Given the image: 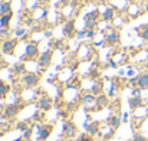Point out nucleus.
Listing matches in <instances>:
<instances>
[{"mask_svg":"<svg viewBox=\"0 0 148 141\" xmlns=\"http://www.w3.org/2000/svg\"><path fill=\"white\" fill-rule=\"evenodd\" d=\"M86 30L88 29H82V30H78L76 32V39H84V38H86Z\"/></svg>","mask_w":148,"mask_h":141,"instance_id":"393cba45","label":"nucleus"},{"mask_svg":"<svg viewBox=\"0 0 148 141\" xmlns=\"http://www.w3.org/2000/svg\"><path fill=\"white\" fill-rule=\"evenodd\" d=\"M38 105H39V108H40L42 111H49L50 108H52V105H53L52 98H49V96H42V98L39 99Z\"/></svg>","mask_w":148,"mask_h":141,"instance_id":"6e6552de","label":"nucleus"},{"mask_svg":"<svg viewBox=\"0 0 148 141\" xmlns=\"http://www.w3.org/2000/svg\"><path fill=\"white\" fill-rule=\"evenodd\" d=\"M16 39H6L3 43H1V52L6 53V55H12L14 52V47H16Z\"/></svg>","mask_w":148,"mask_h":141,"instance_id":"39448f33","label":"nucleus"},{"mask_svg":"<svg viewBox=\"0 0 148 141\" xmlns=\"http://www.w3.org/2000/svg\"><path fill=\"white\" fill-rule=\"evenodd\" d=\"M128 104H130V107H131L132 109H137V108H141V105L144 104V101H143L141 95H140V96H131V98L128 99Z\"/></svg>","mask_w":148,"mask_h":141,"instance_id":"9b49d317","label":"nucleus"},{"mask_svg":"<svg viewBox=\"0 0 148 141\" xmlns=\"http://www.w3.org/2000/svg\"><path fill=\"white\" fill-rule=\"evenodd\" d=\"M12 13V3L10 0H3L0 3V14H7Z\"/></svg>","mask_w":148,"mask_h":141,"instance_id":"4468645a","label":"nucleus"},{"mask_svg":"<svg viewBox=\"0 0 148 141\" xmlns=\"http://www.w3.org/2000/svg\"><path fill=\"white\" fill-rule=\"evenodd\" d=\"M63 35L68 36V38H72L75 35V22L73 20H69L65 23L63 26Z\"/></svg>","mask_w":148,"mask_h":141,"instance_id":"1a4fd4ad","label":"nucleus"},{"mask_svg":"<svg viewBox=\"0 0 148 141\" xmlns=\"http://www.w3.org/2000/svg\"><path fill=\"white\" fill-rule=\"evenodd\" d=\"M9 85L7 84H4L3 81H0V98H4L6 95H7V92H9Z\"/></svg>","mask_w":148,"mask_h":141,"instance_id":"412c9836","label":"nucleus"},{"mask_svg":"<svg viewBox=\"0 0 148 141\" xmlns=\"http://www.w3.org/2000/svg\"><path fill=\"white\" fill-rule=\"evenodd\" d=\"M98 124L97 122H92V124H89L88 127H86V131L89 133V135H95V134H98Z\"/></svg>","mask_w":148,"mask_h":141,"instance_id":"aec40b11","label":"nucleus"},{"mask_svg":"<svg viewBox=\"0 0 148 141\" xmlns=\"http://www.w3.org/2000/svg\"><path fill=\"white\" fill-rule=\"evenodd\" d=\"M141 91H143V89L138 88V87L134 88V89H132V96H140V95H141Z\"/></svg>","mask_w":148,"mask_h":141,"instance_id":"c756f323","label":"nucleus"},{"mask_svg":"<svg viewBox=\"0 0 148 141\" xmlns=\"http://www.w3.org/2000/svg\"><path fill=\"white\" fill-rule=\"evenodd\" d=\"M95 35H97L95 29H88V30H86V38H88V39H92V38H95Z\"/></svg>","mask_w":148,"mask_h":141,"instance_id":"a878e982","label":"nucleus"},{"mask_svg":"<svg viewBox=\"0 0 148 141\" xmlns=\"http://www.w3.org/2000/svg\"><path fill=\"white\" fill-rule=\"evenodd\" d=\"M114 17H115V10H114V7H106V9L103 10V13H102L103 22H112Z\"/></svg>","mask_w":148,"mask_h":141,"instance_id":"f8f14e48","label":"nucleus"},{"mask_svg":"<svg viewBox=\"0 0 148 141\" xmlns=\"http://www.w3.org/2000/svg\"><path fill=\"white\" fill-rule=\"evenodd\" d=\"M17 128H19V130H23V131H26V130H27V125H26L25 122H20V124H17Z\"/></svg>","mask_w":148,"mask_h":141,"instance_id":"2f4dec72","label":"nucleus"},{"mask_svg":"<svg viewBox=\"0 0 148 141\" xmlns=\"http://www.w3.org/2000/svg\"><path fill=\"white\" fill-rule=\"evenodd\" d=\"M22 82H23V85H25L26 88H33V87H36V85L39 84V75H36V74H33V72L26 74V75H23Z\"/></svg>","mask_w":148,"mask_h":141,"instance_id":"f03ea898","label":"nucleus"},{"mask_svg":"<svg viewBox=\"0 0 148 141\" xmlns=\"http://www.w3.org/2000/svg\"><path fill=\"white\" fill-rule=\"evenodd\" d=\"M109 65H111V66H112V68H116V63H115V62H114V61H111V63H109Z\"/></svg>","mask_w":148,"mask_h":141,"instance_id":"c9c22d12","label":"nucleus"},{"mask_svg":"<svg viewBox=\"0 0 148 141\" xmlns=\"http://www.w3.org/2000/svg\"><path fill=\"white\" fill-rule=\"evenodd\" d=\"M78 141H94V140H92V137H89V135H81Z\"/></svg>","mask_w":148,"mask_h":141,"instance_id":"7c9ffc66","label":"nucleus"},{"mask_svg":"<svg viewBox=\"0 0 148 141\" xmlns=\"http://www.w3.org/2000/svg\"><path fill=\"white\" fill-rule=\"evenodd\" d=\"M147 141H148V140H147Z\"/></svg>","mask_w":148,"mask_h":141,"instance_id":"a19ab883","label":"nucleus"},{"mask_svg":"<svg viewBox=\"0 0 148 141\" xmlns=\"http://www.w3.org/2000/svg\"><path fill=\"white\" fill-rule=\"evenodd\" d=\"M52 125H38V135H39V140L45 141L49 138V135L52 134Z\"/></svg>","mask_w":148,"mask_h":141,"instance_id":"423d86ee","label":"nucleus"},{"mask_svg":"<svg viewBox=\"0 0 148 141\" xmlns=\"http://www.w3.org/2000/svg\"><path fill=\"white\" fill-rule=\"evenodd\" d=\"M101 91H102V85H101L99 82H95V84L92 85V88H91V92L94 95H99Z\"/></svg>","mask_w":148,"mask_h":141,"instance_id":"5701e85b","label":"nucleus"},{"mask_svg":"<svg viewBox=\"0 0 148 141\" xmlns=\"http://www.w3.org/2000/svg\"><path fill=\"white\" fill-rule=\"evenodd\" d=\"M25 33H26V29H25V28H22V29H17V30L14 32V35H16V36H23Z\"/></svg>","mask_w":148,"mask_h":141,"instance_id":"cd10ccee","label":"nucleus"},{"mask_svg":"<svg viewBox=\"0 0 148 141\" xmlns=\"http://www.w3.org/2000/svg\"><path fill=\"white\" fill-rule=\"evenodd\" d=\"M141 38L148 42V23L141 26Z\"/></svg>","mask_w":148,"mask_h":141,"instance_id":"b1692460","label":"nucleus"},{"mask_svg":"<svg viewBox=\"0 0 148 141\" xmlns=\"http://www.w3.org/2000/svg\"><path fill=\"white\" fill-rule=\"evenodd\" d=\"M25 71H26V66H25V63H22V62H19V63H16V65L13 66V72H14L16 75H22V74H25Z\"/></svg>","mask_w":148,"mask_h":141,"instance_id":"a211bd4d","label":"nucleus"},{"mask_svg":"<svg viewBox=\"0 0 148 141\" xmlns=\"http://www.w3.org/2000/svg\"><path fill=\"white\" fill-rule=\"evenodd\" d=\"M13 141H23V138H16V140H13Z\"/></svg>","mask_w":148,"mask_h":141,"instance_id":"e433bc0d","label":"nucleus"},{"mask_svg":"<svg viewBox=\"0 0 148 141\" xmlns=\"http://www.w3.org/2000/svg\"><path fill=\"white\" fill-rule=\"evenodd\" d=\"M38 55H39V47H38V45L36 43H29V45H26L25 55L22 56V59H35Z\"/></svg>","mask_w":148,"mask_h":141,"instance_id":"7ed1b4c3","label":"nucleus"},{"mask_svg":"<svg viewBox=\"0 0 148 141\" xmlns=\"http://www.w3.org/2000/svg\"><path fill=\"white\" fill-rule=\"evenodd\" d=\"M63 134L68 137H73L76 134V125L73 122H65L63 124Z\"/></svg>","mask_w":148,"mask_h":141,"instance_id":"9d476101","label":"nucleus"},{"mask_svg":"<svg viewBox=\"0 0 148 141\" xmlns=\"http://www.w3.org/2000/svg\"><path fill=\"white\" fill-rule=\"evenodd\" d=\"M98 17H99V12L95 9L89 13H86L84 16V20H85V29H95L97 25H98Z\"/></svg>","mask_w":148,"mask_h":141,"instance_id":"f257e3e1","label":"nucleus"},{"mask_svg":"<svg viewBox=\"0 0 148 141\" xmlns=\"http://www.w3.org/2000/svg\"><path fill=\"white\" fill-rule=\"evenodd\" d=\"M108 122H109V125H111L112 128H118V127H119V124H121V120H119V117H118V115H114V117H109Z\"/></svg>","mask_w":148,"mask_h":141,"instance_id":"6ab92c4d","label":"nucleus"},{"mask_svg":"<svg viewBox=\"0 0 148 141\" xmlns=\"http://www.w3.org/2000/svg\"><path fill=\"white\" fill-rule=\"evenodd\" d=\"M36 1H39V3H43V1H46V0H36Z\"/></svg>","mask_w":148,"mask_h":141,"instance_id":"4c0bfd02","label":"nucleus"},{"mask_svg":"<svg viewBox=\"0 0 148 141\" xmlns=\"http://www.w3.org/2000/svg\"><path fill=\"white\" fill-rule=\"evenodd\" d=\"M84 102L88 105V104H95L97 102V96L94 94H86L84 95Z\"/></svg>","mask_w":148,"mask_h":141,"instance_id":"4be33fe9","label":"nucleus"},{"mask_svg":"<svg viewBox=\"0 0 148 141\" xmlns=\"http://www.w3.org/2000/svg\"><path fill=\"white\" fill-rule=\"evenodd\" d=\"M17 111H19V105H17V104L7 105V107H6V109H4V115L10 118V117H14V115L17 114Z\"/></svg>","mask_w":148,"mask_h":141,"instance_id":"ddd939ff","label":"nucleus"},{"mask_svg":"<svg viewBox=\"0 0 148 141\" xmlns=\"http://www.w3.org/2000/svg\"><path fill=\"white\" fill-rule=\"evenodd\" d=\"M106 104H108V98H106L105 95H98V96H97V102H95V105H97L98 108H103Z\"/></svg>","mask_w":148,"mask_h":141,"instance_id":"f3484780","label":"nucleus"},{"mask_svg":"<svg viewBox=\"0 0 148 141\" xmlns=\"http://www.w3.org/2000/svg\"><path fill=\"white\" fill-rule=\"evenodd\" d=\"M127 75H128V76H132V75H134V71H132V69H130V71L127 72Z\"/></svg>","mask_w":148,"mask_h":141,"instance_id":"f704fd0d","label":"nucleus"},{"mask_svg":"<svg viewBox=\"0 0 148 141\" xmlns=\"http://www.w3.org/2000/svg\"><path fill=\"white\" fill-rule=\"evenodd\" d=\"M105 41H106V43L108 45H116L118 42H119V33L116 32V30H109L108 32V35H106V38H105Z\"/></svg>","mask_w":148,"mask_h":141,"instance_id":"0eeeda50","label":"nucleus"},{"mask_svg":"<svg viewBox=\"0 0 148 141\" xmlns=\"http://www.w3.org/2000/svg\"><path fill=\"white\" fill-rule=\"evenodd\" d=\"M10 20H12V13L0 14V26H1V28H9Z\"/></svg>","mask_w":148,"mask_h":141,"instance_id":"dca6fc26","label":"nucleus"},{"mask_svg":"<svg viewBox=\"0 0 148 141\" xmlns=\"http://www.w3.org/2000/svg\"><path fill=\"white\" fill-rule=\"evenodd\" d=\"M69 1H71V0H59V3H60V4H68Z\"/></svg>","mask_w":148,"mask_h":141,"instance_id":"72a5a7b5","label":"nucleus"},{"mask_svg":"<svg viewBox=\"0 0 148 141\" xmlns=\"http://www.w3.org/2000/svg\"><path fill=\"white\" fill-rule=\"evenodd\" d=\"M138 79H140V75H137V76L131 78V79H130V84H131V85H135V87H137V84H138Z\"/></svg>","mask_w":148,"mask_h":141,"instance_id":"c85d7f7f","label":"nucleus"},{"mask_svg":"<svg viewBox=\"0 0 148 141\" xmlns=\"http://www.w3.org/2000/svg\"><path fill=\"white\" fill-rule=\"evenodd\" d=\"M52 55H53V52L52 50H45L43 53H40L39 55V59H38V63H39V66L40 68H48L50 65V62H52Z\"/></svg>","mask_w":148,"mask_h":141,"instance_id":"20e7f679","label":"nucleus"},{"mask_svg":"<svg viewBox=\"0 0 148 141\" xmlns=\"http://www.w3.org/2000/svg\"><path fill=\"white\" fill-rule=\"evenodd\" d=\"M147 53H148V47H147Z\"/></svg>","mask_w":148,"mask_h":141,"instance_id":"ea45409f","label":"nucleus"},{"mask_svg":"<svg viewBox=\"0 0 148 141\" xmlns=\"http://www.w3.org/2000/svg\"><path fill=\"white\" fill-rule=\"evenodd\" d=\"M132 141H147V138H145L143 134H135L134 138H132Z\"/></svg>","mask_w":148,"mask_h":141,"instance_id":"bb28decb","label":"nucleus"},{"mask_svg":"<svg viewBox=\"0 0 148 141\" xmlns=\"http://www.w3.org/2000/svg\"><path fill=\"white\" fill-rule=\"evenodd\" d=\"M30 135H32V130H30V128H27V130L25 131L23 137H25V138H30Z\"/></svg>","mask_w":148,"mask_h":141,"instance_id":"473e14b6","label":"nucleus"},{"mask_svg":"<svg viewBox=\"0 0 148 141\" xmlns=\"http://www.w3.org/2000/svg\"><path fill=\"white\" fill-rule=\"evenodd\" d=\"M145 10L148 12V1H147V4H145Z\"/></svg>","mask_w":148,"mask_h":141,"instance_id":"58836bf2","label":"nucleus"},{"mask_svg":"<svg viewBox=\"0 0 148 141\" xmlns=\"http://www.w3.org/2000/svg\"><path fill=\"white\" fill-rule=\"evenodd\" d=\"M137 87H138V88H141V89H148V74H143V75H140V79H138Z\"/></svg>","mask_w":148,"mask_h":141,"instance_id":"2eb2a0df","label":"nucleus"}]
</instances>
